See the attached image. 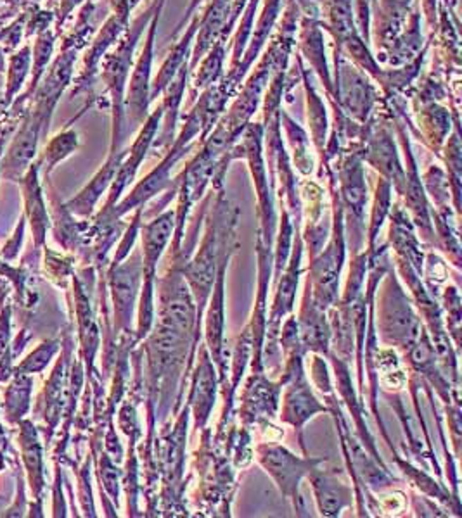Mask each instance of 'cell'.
<instances>
[{"label":"cell","mask_w":462,"mask_h":518,"mask_svg":"<svg viewBox=\"0 0 462 518\" xmlns=\"http://www.w3.org/2000/svg\"><path fill=\"white\" fill-rule=\"evenodd\" d=\"M172 228H174V221H172L170 214L156 220L149 228H147L146 256L147 259H149L151 265H154L156 258L161 254V251H163L165 244H167L168 237H170Z\"/></svg>","instance_id":"1"},{"label":"cell","mask_w":462,"mask_h":518,"mask_svg":"<svg viewBox=\"0 0 462 518\" xmlns=\"http://www.w3.org/2000/svg\"><path fill=\"white\" fill-rule=\"evenodd\" d=\"M315 490H317V496H319L322 513H327V515L338 513V511L341 510V506L344 504L343 492H346V490H344L341 486L333 487V482H329L327 479L315 480Z\"/></svg>","instance_id":"2"}]
</instances>
